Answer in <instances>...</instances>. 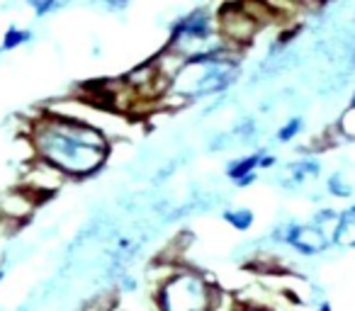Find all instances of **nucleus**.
<instances>
[{
  "label": "nucleus",
  "mask_w": 355,
  "mask_h": 311,
  "mask_svg": "<svg viewBox=\"0 0 355 311\" xmlns=\"http://www.w3.org/2000/svg\"><path fill=\"white\" fill-rule=\"evenodd\" d=\"M350 105H355V93H353V98H350Z\"/></svg>",
  "instance_id": "obj_22"
},
{
  "label": "nucleus",
  "mask_w": 355,
  "mask_h": 311,
  "mask_svg": "<svg viewBox=\"0 0 355 311\" xmlns=\"http://www.w3.org/2000/svg\"><path fill=\"white\" fill-rule=\"evenodd\" d=\"M27 6L32 8V12H35L37 17H46V15H51V12L69 6V0H27Z\"/></svg>",
  "instance_id": "obj_15"
},
{
  "label": "nucleus",
  "mask_w": 355,
  "mask_h": 311,
  "mask_svg": "<svg viewBox=\"0 0 355 311\" xmlns=\"http://www.w3.org/2000/svg\"><path fill=\"white\" fill-rule=\"evenodd\" d=\"M219 49H232V46L219 35L214 15H209L207 10H193L190 15L175 22L163 51L178 56V59H193V56L212 54Z\"/></svg>",
  "instance_id": "obj_4"
},
{
  "label": "nucleus",
  "mask_w": 355,
  "mask_h": 311,
  "mask_svg": "<svg viewBox=\"0 0 355 311\" xmlns=\"http://www.w3.org/2000/svg\"><path fill=\"white\" fill-rule=\"evenodd\" d=\"M25 134L35 159L59 170L66 180H88L98 175L112 153V141L105 129L56 109H44L27 119Z\"/></svg>",
  "instance_id": "obj_1"
},
{
  "label": "nucleus",
  "mask_w": 355,
  "mask_h": 311,
  "mask_svg": "<svg viewBox=\"0 0 355 311\" xmlns=\"http://www.w3.org/2000/svg\"><path fill=\"white\" fill-rule=\"evenodd\" d=\"M98 3H103V6L110 8V10H122V8L129 6V0H98Z\"/></svg>",
  "instance_id": "obj_17"
},
{
  "label": "nucleus",
  "mask_w": 355,
  "mask_h": 311,
  "mask_svg": "<svg viewBox=\"0 0 355 311\" xmlns=\"http://www.w3.org/2000/svg\"><path fill=\"white\" fill-rule=\"evenodd\" d=\"M304 132V117L295 114V117H287L280 127L275 129V141L277 143H292L297 136H302Z\"/></svg>",
  "instance_id": "obj_12"
},
{
  "label": "nucleus",
  "mask_w": 355,
  "mask_h": 311,
  "mask_svg": "<svg viewBox=\"0 0 355 311\" xmlns=\"http://www.w3.org/2000/svg\"><path fill=\"white\" fill-rule=\"evenodd\" d=\"M334 246L350 251L355 248V204H348L338 212V224L334 229Z\"/></svg>",
  "instance_id": "obj_8"
},
{
  "label": "nucleus",
  "mask_w": 355,
  "mask_h": 311,
  "mask_svg": "<svg viewBox=\"0 0 355 311\" xmlns=\"http://www.w3.org/2000/svg\"><path fill=\"white\" fill-rule=\"evenodd\" d=\"M270 241L282 248H290L292 253H297L302 258L324 256L329 248H334L331 238L324 231H319L314 224L295 222V219H287V222L277 224L270 231Z\"/></svg>",
  "instance_id": "obj_5"
},
{
  "label": "nucleus",
  "mask_w": 355,
  "mask_h": 311,
  "mask_svg": "<svg viewBox=\"0 0 355 311\" xmlns=\"http://www.w3.org/2000/svg\"><path fill=\"white\" fill-rule=\"evenodd\" d=\"M32 39V32L25 30V27H8L6 35H3V44H0V51H15L20 49L22 44Z\"/></svg>",
  "instance_id": "obj_13"
},
{
  "label": "nucleus",
  "mask_w": 355,
  "mask_h": 311,
  "mask_svg": "<svg viewBox=\"0 0 355 311\" xmlns=\"http://www.w3.org/2000/svg\"><path fill=\"white\" fill-rule=\"evenodd\" d=\"M258 180H261V173H251V175H246V178H241V180H236V188L239 190H246V188H251V185H256Z\"/></svg>",
  "instance_id": "obj_16"
},
{
  "label": "nucleus",
  "mask_w": 355,
  "mask_h": 311,
  "mask_svg": "<svg viewBox=\"0 0 355 311\" xmlns=\"http://www.w3.org/2000/svg\"><path fill=\"white\" fill-rule=\"evenodd\" d=\"M232 311H266V309H258V306H251V304H234V309Z\"/></svg>",
  "instance_id": "obj_18"
},
{
  "label": "nucleus",
  "mask_w": 355,
  "mask_h": 311,
  "mask_svg": "<svg viewBox=\"0 0 355 311\" xmlns=\"http://www.w3.org/2000/svg\"><path fill=\"white\" fill-rule=\"evenodd\" d=\"M268 148H256V151L251 153H243V156H234V159L227 161V166H224V175H227L229 183H236V180L246 178V175L251 173H261V159L263 153H266Z\"/></svg>",
  "instance_id": "obj_7"
},
{
  "label": "nucleus",
  "mask_w": 355,
  "mask_h": 311,
  "mask_svg": "<svg viewBox=\"0 0 355 311\" xmlns=\"http://www.w3.org/2000/svg\"><path fill=\"white\" fill-rule=\"evenodd\" d=\"M153 311H222L224 292L219 285L193 265L171 263L166 272L151 282Z\"/></svg>",
  "instance_id": "obj_3"
},
{
  "label": "nucleus",
  "mask_w": 355,
  "mask_h": 311,
  "mask_svg": "<svg viewBox=\"0 0 355 311\" xmlns=\"http://www.w3.org/2000/svg\"><path fill=\"white\" fill-rule=\"evenodd\" d=\"M338 212L340 209H336V207H321V209H316L309 219L319 231H324L326 236L331 238V243H334V229H336V224H338Z\"/></svg>",
  "instance_id": "obj_11"
},
{
  "label": "nucleus",
  "mask_w": 355,
  "mask_h": 311,
  "mask_svg": "<svg viewBox=\"0 0 355 311\" xmlns=\"http://www.w3.org/2000/svg\"><path fill=\"white\" fill-rule=\"evenodd\" d=\"M321 175V161L316 156H302L297 161H290L280 175V185L287 190H300L306 183H314Z\"/></svg>",
  "instance_id": "obj_6"
},
{
  "label": "nucleus",
  "mask_w": 355,
  "mask_h": 311,
  "mask_svg": "<svg viewBox=\"0 0 355 311\" xmlns=\"http://www.w3.org/2000/svg\"><path fill=\"white\" fill-rule=\"evenodd\" d=\"M338 134L348 141H355V105H348L345 112L338 117V124H336Z\"/></svg>",
  "instance_id": "obj_14"
},
{
  "label": "nucleus",
  "mask_w": 355,
  "mask_h": 311,
  "mask_svg": "<svg viewBox=\"0 0 355 311\" xmlns=\"http://www.w3.org/2000/svg\"><path fill=\"white\" fill-rule=\"evenodd\" d=\"M314 311H334V306H331L329 304V301H321V304L319 306H316V309Z\"/></svg>",
  "instance_id": "obj_19"
},
{
  "label": "nucleus",
  "mask_w": 355,
  "mask_h": 311,
  "mask_svg": "<svg viewBox=\"0 0 355 311\" xmlns=\"http://www.w3.org/2000/svg\"><path fill=\"white\" fill-rule=\"evenodd\" d=\"M222 222L239 233H248L256 224V212L251 207H227L222 212Z\"/></svg>",
  "instance_id": "obj_10"
},
{
  "label": "nucleus",
  "mask_w": 355,
  "mask_h": 311,
  "mask_svg": "<svg viewBox=\"0 0 355 311\" xmlns=\"http://www.w3.org/2000/svg\"><path fill=\"white\" fill-rule=\"evenodd\" d=\"M3 280H6V267L0 265V282H3Z\"/></svg>",
  "instance_id": "obj_21"
},
{
  "label": "nucleus",
  "mask_w": 355,
  "mask_h": 311,
  "mask_svg": "<svg viewBox=\"0 0 355 311\" xmlns=\"http://www.w3.org/2000/svg\"><path fill=\"white\" fill-rule=\"evenodd\" d=\"M326 195L334 199H350L355 195V180L345 170H334L326 175Z\"/></svg>",
  "instance_id": "obj_9"
},
{
  "label": "nucleus",
  "mask_w": 355,
  "mask_h": 311,
  "mask_svg": "<svg viewBox=\"0 0 355 311\" xmlns=\"http://www.w3.org/2000/svg\"><path fill=\"white\" fill-rule=\"evenodd\" d=\"M295 3H304V6H311V3H326V0H295Z\"/></svg>",
  "instance_id": "obj_20"
},
{
  "label": "nucleus",
  "mask_w": 355,
  "mask_h": 311,
  "mask_svg": "<svg viewBox=\"0 0 355 311\" xmlns=\"http://www.w3.org/2000/svg\"><path fill=\"white\" fill-rule=\"evenodd\" d=\"M156 64L166 78L161 105L171 107H185L224 95L241 78V51L236 49H219L193 59H178L163 51Z\"/></svg>",
  "instance_id": "obj_2"
}]
</instances>
